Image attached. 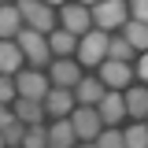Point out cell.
<instances>
[{
  "label": "cell",
  "mask_w": 148,
  "mask_h": 148,
  "mask_svg": "<svg viewBox=\"0 0 148 148\" xmlns=\"http://www.w3.org/2000/svg\"><path fill=\"white\" fill-rule=\"evenodd\" d=\"M96 78H100V85L108 92H126L133 85V71H130V63H111L104 59L100 67H96Z\"/></svg>",
  "instance_id": "6"
},
{
  "label": "cell",
  "mask_w": 148,
  "mask_h": 148,
  "mask_svg": "<svg viewBox=\"0 0 148 148\" xmlns=\"http://www.w3.org/2000/svg\"><path fill=\"white\" fill-rule=\"evenodd\" d=\"M0 137H4V148H22L26 126H22V122H11V126H4V130H0Z\"/></svg>",
  "instance_id": "24"
},
{
  "label": "cell",
  "mask_w": 148,
  "mask_h": 148,
  "mask_svg": "<svg viewBox=\"0 0 148 148\" xmlns=\"http://www.w3.org/2000/svg\"><path fill=\"white\" fill-rule=\"evenodd\" d=\"M48 148H56V145H48Z\"/></svg>",
  "instance_id": "31"
},
{
  "label": "cell",
  "mask_w": 148,
  "mask_h": 148,
  "mask_svg": "<svg viewBox=\"0 0 148 148\" xmlns=\"http://www.w3.org/2000/svg\"><path fill=\"white\" fill-rule=\"evenodd\" d=\"M82 82V67L74 63V59H52L48 63V85L52 89H71Z\"/></svg>",
  "instance_id": "9"
},
{
  "label": "cell",
  "mask_w": 148,
  "mask_h": 148,
  "mask_svg": "<svg viewBox=\"0 0 148 148\" xmlns=\"http://www.w3.org/2000/svg\"><path fill=\"white\" fill-rule=\"evenodd\" d=\"M89 18H92V30L100 34H119L122 22H126V4L122 0H104V4H89Z\"/></svg>",
  "instance_id": "2"
},
{
  "label": "cell",
  "mask_w": 148,
  "mask_h": 148,
  "mask_svg": "<svg viewBox=\"0 0 148 148\" xmlns=\"http://www.w3.org/2000/svg\"><path fill=\"white\" fill-rule=\"evenodd\" d=\"M67 122H71L74 130V141H85V145H92L96 141V133H100V119H96V108H74L71 115H67Z\"/></svg>",
  "instance_id": "8"
},
{
  "label": "cell",
  "mask_w": 148,
  "mask_h": 148,
  "mask_svg": "<svg viewBox=\"0 0 148 148\" xmlns=\"http://www.w3.org/2000/svg\"><path fill=\"white\" fill-rule=\"evenodd\" d=\"M96 119H100V126H119V122L126 119L122 92H104V100L96 104Z\"/></svg>",
  "instance_id": "11"
},
{
  "label": "cell",
  "mask_w": 148,
  "mask_h": 148,
  "mask_svg": "<svg viewBox=\"0 0 148 148\" xmlns=\"http://www.w3.org/2000/svg\"><path fill=\"white\" fill-rule=\"evenodd\" d=\"M0 148H4V137H0Z\"/></svg>",
  "instance_id": "30"
},
{
  "label": "cell",
  "mask_w": 148,
  "mask_h": 148,
  "mask_svg": "<svg viewBox=\"0 0 148 148\" xmlns=\"http://www.w3.org/2000/svg\"><path fill=\"white\" fill-rule=\"evenodd\" d=\"M22 63H26V56L18 52L15 41H0V74H8V78H15L22 71Z\"/></svg>",
  "instance_id": "16"
},
{
  "label": "cell",
  "mask_w": 148,
  "mask_h": 148,
  "mask_svg": "<svg viewBox=\"0 0 148 148\" xmlns=\"http://www.w3.org/2000/svg\"><path fill=\"white\" fill-rule=\"evenodd\" d=\"M48 145H56V148H74V145H78L67 119H56L52 126H48Z\"/></svg>",
  "instance_id": "19"
},
{
  "label": "cell",
  "mask_w": 148,
  "mask_h": 148,
  "mask_svg": "<svg viewBox=\"0 0 148 148\" xmlns=\"http://www.w3.org/2000/svg\"><path fill=\"white\" fill-rule=\"evenodd\" d=\"M0 104H15V78H8V74H0Z\"/></svg>",
  "instance_id": "26"
},
{
  "label": "cell",
  "mask_w": 148,
  "mask_h": 148,
  "mask_svg": "<svg viewBox=\"0 0 148 148\" xmlns=\"http://www.w3.org/2000/svg\"><path fill=\"white\" fill-rule=\"evenodd\" d=\"M15 11H18V18H22V26L34 30V34H41V37H48L52 30H59L52 4H41V0H18Z\"/></svg>",
  "instance_id": "1"
},
{
  "label": "cell",
  "mask_w": 148,
  "mask_h": 148,
  "mask_svg": "<svg viewBox=\"0 0 148 148\" xmlns=\"http://www.w3.org/2000/svg\"><path fill=\"white\" fill-rule=\"evenodd\" d=\"M56 22H59V30L71 37H85L92 30V18H89V4H63L59 8V15H56Z\"/></svg>",
  "instance_id": "5"
},
{
  "label": "cell",
  "mask_w": 148,
  "mask_h": 148,
  "mask_svg": "<svg viewBox=\"0 0 148 148\" xmlns=\"http://www.w3.org/2000/svg\"><path fill=\"white\" fill-rule=\"evenodd\" d=\"M122 108H126V115H133L137 122L148 115V89L145 85H130L126 92H122Z\"/></svg>",
  "instance_id": "14"
},
{
  "label": "cell",
  "mask_w": 148,
  "mask_h": 148,
  "mask_svg": "<svg viewBox=\"0 0 148 148\" xmlns=\"http://www.w3.org/2000/svg\"><path fill=\"white\" fill-rule=\"evenodd\" d=\"M74 148H92V145H85V141H78V145H74Z\"/></svg>",
  "instance_id": "29"
},
{
  "label": "cell",
  "mask_w": 148,
  "mask_h": 148,
  "mask_svg": "<svg viewBox=\"0 0 148 148\" xmlns=\"http://www.w3.org/2000/svg\"><path fill=\"white\" fill-rule=\"evenodd\" d=\"M130 71H133V78H137V85H145V78H148V56L141 52L137 56V67H130Z\"/></svg>",
  "instance_id": "27"
},
{
  "label": "cell",
  "mask_w": 148,
  "mask_h": 148,
  "mask_svg": "<svg viewBox=\"0 0 148 148\" xmlns=\"http://www.w3.org/2000/svg\"><path fill=\"white\" fill-rule=\"evenodd\" d=\"M11 115H15V122H22V126H37V122H45V104L41 100H22V96H15Z\"/></svg>",
  "instance_id": "13"
},
{
  "label": "cell",
  "mask_w": 148,
  "mask_h": 148,
  "mask_svg": "<svg viewBox=\"0 0 148 148\" xmlns=\"http://www.w3.org/2000/svg\"><path fill=\"white\" fill-rule=\"evenodd\" d=\"M22 148H48V130H45V122H37V126H26Z\"/></svg>",
  "instance_id": "22"
},
{
  "label": "cell",
  "mask_w": 148,
  "mask_h": 148,
  "mask_svg": "<svg viewBox=\"0 0 148 148\" xmlns=\"http://www.w3.org/2000/svg\"><path fill=\"white\" fill-rule=\"evenodd\" d=\"M104 85H100V78L96 74H82V82L74 85V108H96L100 100H104Z\"/></svg>",
  "instance_id": "10"
},
{
  "label": "cell",
  "mask_w": 148,
  "mask_h": 148,
  "mask_svg": "<svg viewBox=\"0 0 148 148\" xmlns=\"http://www.w3.org/2000/svg\"><path fill=\"white\" fill-rule=\"evenodd\" d=\"M104 52H108V34L89 30L85 37H78L74 63H78V67H100V63H104Z\"/></svg>",
  "instance_id": "4"
},
{
  "label": "cell",
  "mask_w": 148,
  "mask_h": 148,
  "mask_svg": "<svg viewBox=\"0 0 148 148\" xmlns=\"http://www.w3.org/2000/svg\"><path fill=\"white\" fill-rule=\"evenodd\" d=\"M18 30H22V18H18L15 4H0V41H15Z\"/></svg>",
  "instance_id": "18"
},
{
  "label": "cell",
  "mask_w": 148,
  "mask_h": 148,
  "mask_svg": "<svg viewBox=\"0 0 148 148\" xmlns=\"http://www.w3.org/2000/svg\"><path fill=\"white\" fill-rule=\"evenodd\" d=\"M15 45H18V52L26 56V63H30V71H45L48 63H52V52H48V41L41 34H34V30H18L15 34Z\"/></svg>",
  "instance_id": "3"
},
{
  "label": "cell",
  "mask_w": 148,
  "mask_h": 148,
  "mask_svg": "<svg viewBox=\"0 0 148 148\" xmlns=\"http://www.w3.org/2000/svg\"><path fill=\"white\" fill-rule=\"evenodd\" d=\"M122 148H148V130H145V122H133L130 130H122Z\"/></svg>",
  "instance_id": "21"
},
{
  "label": "cell",
  "mask_w": 148,
  "mask_h": 148,
  "mask_svg": "<svg viewBox=\"0 0 148 148\" xmlns=\"http://www.w3.org/2000/svg\"><path fill=\"white\" fill-rule=\"evenodd\" d=\"M104 59H111V63H130V59H133V48H130L119 34H111V37H108V52H104Z\"/></svg>",
  "instance_id": "20"
},
{
  "label": "cell",
  "mask_w": 148,
  "mask_h": 148,
  "mask_svg": "<svg viewBox=\"0 0 148 148\" xmlns=\"http://www.w3.org/2000/svg\"><path fill=\"white\" fill-rule=\"evenodd\" d=\"M45 41H48V52H52V59H74V52H78V37L63 34V30H52Z\"/></svg>",
  "instance_id": "15"
},
{
  "label": "cell",
  "mask_w": 148,
  "mask_h": 148,
  "mask_svg": "<svg viewBox=\"0 0 148 148\" xmlns=\"http://www.w3.org/2000/svg\"><path fill=\"white\" fill-rule=\"evenodd\" d=\"M52 89L48 85V74L45 71H22L15 74V96H22V100H45V92Z\"/></svg>",
  "instance_id": "7"
},
{
  "label": "cell",
  "mask_w": 148,
  "mask_h": 148,
  "mask_svg": "<svg viewBox=\"0 0 148 148\" xmlns=\"http://www.w3.org/2000/svg\"><path fill=\"white\" fill-rule=\"evenodd\" d=\"M45 115H52V119H67L74 111V92L71 89H48L45 92Z\"/></svg>",
  "instance_id": "12"
},
{
  "label": "cell",
  "mask_w": 148,
  "mask_h": 148,
  "mask_svg": "<svg viewBox=\"0 0 148 148\" xmlns=\"http://www.w3.org/2000/svg\"><path fill=\"white\" fill-rule=\"evenodd\" d=\"M92 148H122V130L119 126H104L100 133H96Z\"/></svg>",
  "instance_id": "23"
},
{
  "label": "cell",
  "mask_w": 148,
  "mask_h": 148,
  "mask_svg": "<svg viewBox=\"0 0 148 148\" xmlns=\"http://www.w3.org/2000/svg\"><path fill=\"white\" fill-rule=\"evenodd\" d=\"M126 18H130V22H145V26H148V4H145V0L126 4Z\"/></svg>",
  "instance_id": "25"
},
{
  "label": "cell",
  "mask_w": 148,
  "mask_h": 148,
  "mask_svg": "<svg viewBox=\"0 0 148 148\" xmlns=\"http://www.w3.org/2000/svg\"><path fill=\"white\" fill-rule=\"evenodd\" d=\"M11 122H15L11 108H8V104H0V130H4V126H11Z\"/></svg>",
  "instance_id": "28"
},
{
  "label": "cell",
  "mask_w": 148,
  "mask_h": 148,
  "mask_svg": "<svg viewBox=\"0 0 148 148\" xmlns=\"http://www.w3.org/2000/svg\"><path fill=\"white\" fill-rule=\"evenodd\" d=\"M119 37H122L137 56L148 48V26H145V22H130V18H126V22H122V30H119Z\"/></svg>",
  "instance_id": "17"
}]
</instances>
